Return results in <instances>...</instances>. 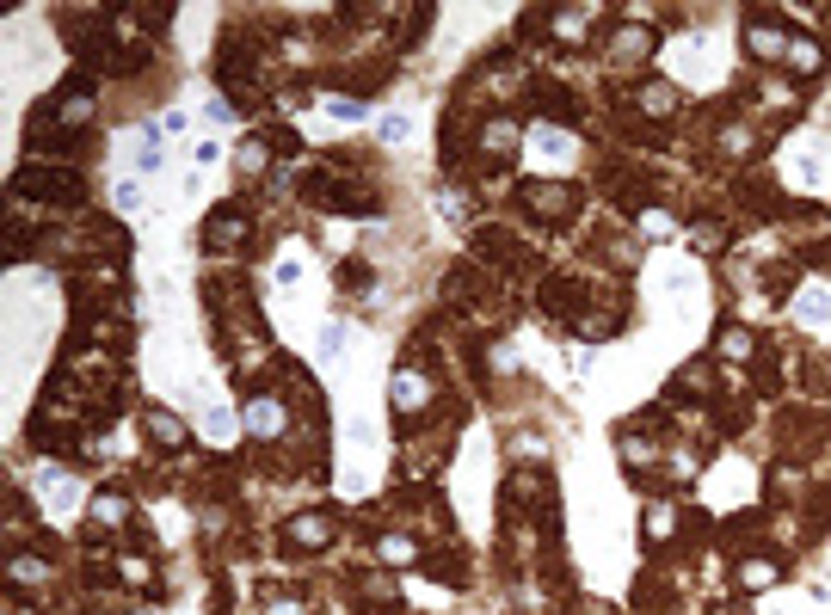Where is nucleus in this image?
<instances>
[{
  "label": "nucleus",
  "mask_w": 831,
  "mask_h": 615,
  "mask_svg": "<svg viewBox=\"0 0 831 615\" xmlns=\"http://www.w3.org/2000/svg\"><path fill=\"white\" fill-rule=\"evenodd\" d=\"M19 191H32V197H43V204H80V197H87V185H80L69 167H32V172H19Z\"/></svg>",
  "instance_id": "obj_1"
},
{
  "label": "nucleus",
  "mask_w": 831,
  "mask_h": 615,
  "mask_svg": "<svg viewBox=\"0 0 831 615\" xmlns=\"http://www.w3.org/2000/svg\"><path fill=\"white\" fill-rule=\"evenodd\" d=\"M283 418H290V412H283V400H272V394H253V400H246V431L265 437V444L283 437Z\"/></svg>",
  "instance_id": "obj_2"
},
{
  "label": "nucleus",
  "mask_w": 831,
  "mask_h": 615,
  "mask_svg": "<svg viewBox=\"0 0 831 615\" xmlns=\"http://www.w3.org/2000/svg\"><path fill=\"white\" fill-rule=\"evenodd\" d=\"M333 529H339V523H333L327 511H296V517H290V542H296V547H327V542H333Z\"/></svg>",
  "instance_id": "obj_3"
},
{
  "label": "nucleus",
  "mask_w": 831,
  "mask_h": 615,
  "mask_svg": "<svg viewBox=\"0 0 831 615\" xmlns=\"http://www.w3.org/2000/svg\"><path fill=\"white\" fill-rule=\"evenodd\" d=\"M789 43H795V37L782 32V25H745V50H752L758 62H782Z\"/></svg>",
  "instance_id": "obj_4"
},
{
  "label": "nucleus",
  "mask_w": 831,
  "mask_h": 615,
  "mask_svg": "<svg viewBox=\"0 0 831 615\" xmlns=\"http://www.w3.org/2000/svg\"><path fill=\"white\" fill-rule=\"evenodd\" d=\"M204 240H209V246H235V240H246V209L222 204V209H216V216H209Z\"/></svg>",
  "instance_id": "obj_5"
},
{
  "label": "nucleus",
  "mask_w": 831,
  "mask_h": 615,
  "mask_svg": "<svg viewBox=\"0 0 831 615\" xmlns=\"http://www.w3.org/2000/svg\"><path fill=\"white\" fill-rule=\"evenodd\" d=\"M481 154H493V161H512V154H518V124H512V117H493V124H481Z\"/></svg>",
  "instance_id": "obj_6"
},
{
  "label": "nucleus",
  "mask_w": 831,
  "mask_h": 615,
  "mask_svg": "<svg viewBox=\"0 0 831 615\" xmlns=\"http://www.w3.org/2000/svg\"><path fill=\"white\" fill-rule=\"evenodd\" d=\"M549 19H554V37H560V43H586L597 13H591V6H560V13H549Z\"/></svg>",
  "instance_id": "obj_7"
},
{
  "label": "nucleus",
  "mask_w": 831,
  "mask_h": 615,
  "mask_svg": "<svg viewBox=\"0 0 831 615\" xmlns=\"http://www.w3.org/2000/svg\"><path fill=\"white\" fill-rule=\"evenodd\" d=\"M523 204L542 209V216H567V209H573V191H567V185H523Z\"/></svg>",
  "instance_id": "obj_8"
},
{
  "label": "nucleus",
  "mask_w": 831,
  "mask_h": 615,
  "mask_svg": "<svg viewBox=\"0 0 831 615\" xmlns=\"http://www.w3.org/2000/svg\"><path fill=\"white\" fill-rule=\"evenodd\" d=\"M148 437H154V444H161V449H179V444H185V437H191V431L179 425V412L154 407V412H148Z\"/></svg>",
  "instance_id": "obj_9"
},
{
  "label": "nucleus",
  "mask_w": 831,
  "mask_h": 615,
  "mask_svg": "<svg viewBox=\"0 0 831 615\" xmlns=\"http://www.w3.org/2000/svg\"><path fill=\"white\" fill-rule=\"evenodd\" d=\"M530 154L549 161V167H560V161H573V136H560V130H536V136H530Z\"/></svg>",
  "instance_id": "obj_10"
},
{
  "label": "nucleus",
  "mask_w": 831,
  "mask_h": 615,
  "mask_svg": "<svg viewBox=\"0 0 831 615\" xmlns=\"http://www.w3.org/2000/svg\"><path fill=\"white\" fill-rule=\"evenodd\" d=\"M776 579H782V566H776V560H763V554L739 560V584H745V591H770Z\"/></svg>",
  "instance_id": "obj_11"
},
{
  "label": "nucleus",
  "mask_w": 831,
  "mask_h": 615,
  "mask_svg": "<svg viewBox=\"0 0 831 615\" xmlns=\"http://www.w3.org/2000/svg\"><path fill=\"white\" fill-rule=\"evenodd\" d=\"M93 523H99V529L130 523V499H124V492H99V499H93Z\"/></svg>",
  "instance_id": "obj_12"
},
{
  "label": "nucleus",
  "mask_w": 831,
  "mask_h": 615,
  "mask_svg": "<svg viewBox=\"0 0 831 615\" xmlns=\"http://www.w3.org/2000/svg\"><path fill=\"white\" fill-rule=\"evenodd\" d=\"M715 351H721L727 363H745V357L758 351V339H752L745 326H721V339H715Z\"/></svg>",
  "instance_id": "obj_13"
},
{
  "label": "nucleus",
  "mask_w": 831,
  "mask_h": 615,
  "mask_svg": "<svg viewBox=\"0 0 831 615\" xmlns=\"http://www.w3.org/2000/svg\"><path fill=\"white\" fill-rule=\"evenodd\" d=\"M388 394H394V407H401V412H413L419 400H425V376H413V370H401V376H394V388H388Z\"/></svg>",
  "instance_id": "obj_14"
},
{
  "label": "nucleus",
  "mask_w": 831,
  "mask_h": 615,
  "mask_svg": "<svg viewBox=\"0 0 831 615\" xmlns=\"http://www.w3.org/2000/svg\"><path fill=\"white\" fill-rule=\"evenodd\" d=\"M795 314H800V320H813V326H826V320H831V289H807V296L795 302Z\"/></svg>",
  "instance_id": "obj_15"
},
{
  "label": "nucleus",
  "mask_w": 831,
  "mask_h": 615,
  "mask_svg": "<svg viewBox=\"0 0 831 615\" xmlns=\"http://www.w3.org/2000/svg\"><path fill=\"white\" fill-rule=\"evenodd\" d=\"M376 554L388 560V566H413V560H419V547L407 542V536H382V542H376Z\"/></svg>",
  "instance_id": "obj_16"
},
{
  "label": "nucleus",
  "mask_w": 831,
  "mask_h": 615,
  "mask_svg": "<svg viewBox=\"0 0 831 615\" xmlns=\"http://www.w3.org/2000/svg\"><path fill=\"white\" fill-rule=\"evenodd\" d=\"M671 529H678V511H665V505H653V511H647V542H671Z\"/></svg>",
  "instance_id": "obj_17"
},
{
  "label": "nucleus",
  "mask_w": 831,
  "mask_h": 615,
  "mask_svg": "<svg viewBox=\"0 0 831 615\" xmlns=\"http://www.w3.org/2000/svg\"><path fill=\"white\" fill-rule=\"evenodd\" d=\"M43 573H50V566H43V554H13V584H37Z\"/></svg>",
  "instance_id": "obj_18"
},
{
  "label": "nucleus",
  "mask_w": 831,
  "mask_h": 615,
  "mask_svg": "<svg viewBox=\"0 0 831 615\" xmlns=\"http://www.w3.org/2000/svg\"><path fill=\"white\" fill-rule=\"evenodd\" d=\"M117 579L124 584H154V566H148L142 554H124V560H117Z\"/></svg>",
  "instance_id": "obj_19"
},
{
  "label": "nucleus",
  "mask_w": 831,
  "mask_h": 615,
  "mask_svg": "<svg viewBox=\"0 0 831 615\" xmlns=\"http://www.w3.org/2000/svg\"><path fill=\"white\" fill-rule=\"evenodd\" d=\"M789 62H795L800 74H819V43H807V37H795V43H789Z\"/></svg>",
  "instance_id": "obj_20"
},
{
  "label": "nucleus",
  "mask_w": 831,
  "mask_h": 615,
  "mask_svg": "<svg viewBox=\"0 0 831 615\" xmlns=\"http://www.w3.org/2000/svg\"><path fill=\"white\" fill-rule=\"evenodd\" d=\"M339 351H346V326H339V320H327V326H320V363H333Z\"/></svg>",
  "instance_id": "obj_21"
},
{
  "label": "nucleus",
  "mask_w": 831,
  "mask_h": 615,
  "mask_svg": "<svg viewBox=\"0 0 831 615\" xmlns=\"http://www.w3.org/2000/svg\"><path fill=\"white\" fill-rule=\"evenodd\" d=\"M671 99H678V93H671L665 80H647V87H641V105H647V111H671Z\"/></svg>",
  "instance_id": "obj_22"
},
{
  "label": "nucleus",
  "mask_w": 831,
  "mask_h": 615,
  "mask_svg": "<svg viewBox=\"0 0 831 615\" xmlns=\"http://www.w3.org/2000/svg\"><path fill=\"white\" fill-rule=\"evenodd\" d=\"M43 492H50V505H56V511H69V505H74V480H62V474L43 480Z\"/></svg>",
  "instance_id": "obj_23"
},
{
  "label": "nucleus",
  "mask_w": 831,
  "mask_h": 615,
  "mask_svg": "<svg viewBox=\"0 0 831 615\" xmlns=\"http://www.w3.org/2000/svg\"><path fill=\"white\" fill-rule=\"evenodd\" d=\"M616 50H623V56H647V50H653V32H634V25H628V32L616 37Z\"/></svg>",
  "instance_id": "obj_24"
},
{
  "label": "nucleus",
  "mask_w": 831,
  "mask_h": 615,
  "mask_svg": "<svg viewBox=\"0 0 831 615\" xmlns=\"http://www.w3.org/2000/svg\"><path fill=\"white\" fill-rule=\"evenodd\" d=\"M678 388H690V394H708V388H715V376H708V363H690V370L678 376Z\"/></svg>",
  "instance_id": "obj_25"
},
{
  "label": "nucleus",
  "mask_w": 831,
  "mask_h": 615,
  "mask_svg": "<svg viewBox=\"0 0 831 615\" xmlns=\"http://www.w3.org/2000/svg\"><path fill=\"white\" fill-rule=\"evenodd\" d=\"M265 161H272V148H265V142H246V148H241V167L246 172H259Z\"/></svg>",
  "instance_id": "obj_26"
},
{
  "label": "nucleus",
  "mask_w": 831,
  "mask_h": 615,
  "mask_svg": "<svg viewBox=\"0 0 831 615\" xmlns=\"http://www.w3.org/2000/svg\"><path fill=\"white\" fill-rule=\"evenodd\" d=\"M382 136H388V142H407V136H413V117H382Z\"/></svg>",
  "instance_id": "obj_27"
},
{
  "label": "nucleus",
  "mask_w": 831,
  "mask_h": 615,
  "mask_svg": "<svg viewBox=\"0 0 831 615\" xmlns=\"http://www.w3.org/2000/svg\"><path fill=\"white\" fill-rule=\"evenodd\" d=\"M690 240H696V246H702V252H715V246H721V240H727V234H721V228H690Z\"/></svg>",
  "instance_id": "obj_28"
},
{
  "label": "nucleus",
  "mask_w": 831,
  "mask_h": 615,
  "mask_svg": "<svg viewBox=\"0 0 831 615\" xmlns=\"http://www.w3.org/2000/svg\"><path fill=\"white\" fill-rule=\"evenodd\" d=\"M623 455H628V462H653V444H641V437H623Z\"/></svg>",
  "instance_id": "obj_29"
},
{
  "label": "nucleus",
  "mask_w": 831,
  "mask_h": 615,
  "mask_svg": "<svg viewBox=\"0 0 831 615\" xmlns=\"http://www.w3.org/2000/svg\"><path fill=\"white\" fill-rule=\"evenodd\" d=\"M272 615H309V603H296V597H272Z\"/></svg>",
  "instance_id": "obj_30"
},
{
  "label": "nucleus",
  "mask_w": 831,
  "mask_h": 615,
  "mask_svg": "<svg viewBox=\"0 0 831 615\" xmlns=\"http://www.w3.org/2000/svg\"><path fill=\"white\" fill-rule=\"evenodd\" d=\"M327 111H333V117H357L364 105H357V99H327Z\"/></svg>",
  "instance_id": "obj_31"
}]
</instances>
